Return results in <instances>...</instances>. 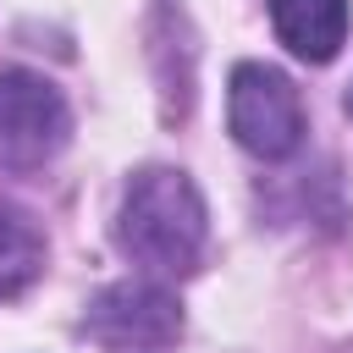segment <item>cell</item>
<instances>
[{"instance_id":"6da1fadb","label":"cell","mask_w":353,"mask_h":353,"mask_svg":"<svg viewBox=\"0 0 353 353\" xmlns=\"http://www.w3.org/2000/svg\"><path fill=\"white\" fill-rule=\"evenodd\" d=\"M204 199L188 171L176 165H143L116 204V248L143 276H188L204 254Z\"/></svg>"},{"instance_id":"7a4b0ae2","label":"cell","mask_w":353,"mask_h":353,"mask_svg":"<svg viewBox=\"0 0 353 353\" xmlns=\"http://www.w3.org/2000/svg\"><path fill=\"white\" fill-rule=\"evenodd\" d=\"M83 336L105 353H171L182 336V303L160 276L110 281L83 314Z\"/></svg>"},{"instance_id":"3957f363","label":"cell","mask_w":353,"mask_h":353,"mask_svg":"<svg viewBox=\"0 0 353 353\" xmlns=\"http://www.w3.org/2000/svg\"><path fill=\"white\" fill-rule=\"evenodd\" d=\"M66 138H72L66 94L28 66H6L0 72V165L39 171L66 149Z\"/></svg>"},{"instance_id":"277c9868","label":"cell","mask_w":353,"mask_h":353,"mask_svg":"<svg viewBox=\"0 0 353 353\" xmlns=\"http://www.w3.org/2000/svg\"><path fill=\"white\" fill-rule=\"evenodd\" d=\"M226 121H232V138L259 160H287L303 143V99L292 88V77L276 66H259V61H243L232 72Z\"/></svg>"},{"instance_id":"5b68a950","label":"cell","mask_w":353,"mask_h":353,"mask_svg":"<svg viewBox=\"0 0 353 353\" xmlns=\"http://www.w3.org/2000/svg\"><path fill=\"white\" fill-rule=\"evenodd\" d=\"M270 28L298 61L325 66L347 44V0H270Z\"/></svg>"},{"instance_id":"8992f818","label":"cell","mask_w":353,"mask_h":353,"mask_svg":"<svg viewBox=\"0 0 353 353\" xmlns=\"http://www.w3.org/2000/svg\"><path fill=\"white\" fill-rule=\"evenodd\" d=\"M39 276H44V232L22 210L0 204V303L28 292Z\"/></svg>"},{"instance_id":"52a82bcc","label":"cell","mask_w":353,"mask_h":353,"mask_svg":"<svg viewBox=\"0 0 353 353\" xmlns=\"http://www.w3.org/2000/svg\"><path fill=\"white\" fill-rule=\"evenodd\" d=\"M347 116H353V88H347Z\"/></svg>"}]
</instances>
